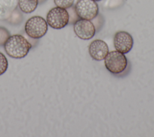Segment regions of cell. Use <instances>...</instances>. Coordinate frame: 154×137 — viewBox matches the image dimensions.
<instances>
[{"label": "cell", "instance_id": "cell-3", "mask_svg": "<svg viewBox=\"0 0 154 137\" xmlns=\"http://www.w3.org/2000/svg\"><path fill=\"white\" fill-rule=\"evenodd\" d=\"M104 65L106 69L113 74H118L125 70L128 60L125 54L117 50L108 52L104 59Z\"/></svg>", "mask_w": 154, "mask_h": 137}, {"label": "cell", "instance_id": "cell-1", "mask_svg": "<svg viewBox=\"0 0 154 137\" xmlns=\"http://www.w3.org/2000/svg\"><path fill=\"white\" fill-rule=\"evenodd\" d=\"M7 55L14 59L25 57L32 48V44L25 36L16 34L11 35L4 45Z\"/></svg>", "mask_w": 154, "mask_h": 137}, {"label": "cell", "instance_id": "cell-7", "mask_svg": "<svg viewBox=\"0 0 154 137\" xmlns=\"http://www.w3.org/2000/svg\"><path fill=\"white\" fill-rule=\"evenodd\" d=\"M113 44L116 50L123 53H128L133 47L134 39L130 33L125 31H119L115 33Z\"/></svg>", "mask_w": 154, "mask_h": 137}, {"label": "cell", "instance_id": "cell-2", "mask_svg": "<svg viewBox=\"0 0 154 137\" xmlns=\"http://www.w3.org/2000/svg\"><path fill=\"white\" fill-rule=\"evenodd\" d=\"M48 25L46 21L42 16H34L29 18L25 24V34L34 39H39L47 33Z\"/></svg>", "mask_w": 154, "mask_h": 137}, {"label": "cell", "instance_id": "cell-4", "mask_svg": "<svg viewBox=\"0 0 154 137\" xmlns=\"http://www.w3.org/2000/svg\"><path fill=\"white\" fill-rule=\"evenodd\" d=\"M51 28L60 30L64 28L69 22V14L66 8L55 7L48 12L46 19Z\"/></svg>", "mask_w": 154, "mask_h": 137}, {"label": "cell", "instance_id": "cell-13", "mask_svg": "<svg viewBox=\"0 0 154 137\" xmlns=\"http://www.w3.org/2000/svg\"><path fill=\"white\" fill-rule=\"evenodd\" d=\"M75 0H54L57 7L67 9L73 6Z\"/></svg>", "mask_w": 154, "mask_h": 137}, {"label": "cell", "instance_id": "cell-6", "mask_svg": "<svg viewBox=\"0 0 154 137\" xmlns=\"http://www.w3.org/2000/svg\"><path fill=\"white\" fill-rule=\"evenodd\" d=\"M73 31L76 36L82 40H89L96 34L93 23L90 20L80 18L73 23Z\"/></svg>", "mask_w": 154, "mask_h": 137}, {"label": "cell", "instance_id": "cell-10", "mask_svg": "<svg viewBox=\"0 0 154 137\" xmlns=\"http://www.w3.org/2000/svg\"><path fill=\"white\" fill-rule=\"evenodd\" d=\"M38 0H18L19 10L26 14L31 13L37 7Z\"/></svg>", "mask_w": 154, "mask_h": 137}, {"label": "cell", "instance_id": "cell-14", "mask_svg": "<svg viewBox=\"0 0 154 137\" xmlns=\"http://www.w3.org/2000/svg\"><path fill=\"white\" fill-rule=\"evenodd\" d=\"M8 66V63L5 56L1 52H0V75L4 74Z\"/></svg>", "mask_w": 154, "mask_h": 137}, {"label": "cell", "instance_id": "cell-15", "mask_svg": "<svg viewBox=\"0 0 154 137\" xmlns=\"http://www.w3.org/2000/svg\"><path fill=\"white\" fill-rule=\"evenodd\" d=\"M46 0H38V2H39V4H42V3H43V2H45Z\"/></svg>", "mask_w": 154, "mask_h": 137}, {"label": "cell", "instance_id": "cell-11", "mask_svg": "<svg viewBox=\"0 0 154 137\" xmlns=\"http://www.w3.org/2000/svg\"><path fill=\"white\" fill-rule=\"evenodd\" d=\"M23 19V14L21 12V11L17 8H16L11 14L8 19L6 21H7L10 24L13 25H17L21 24Z\"/></svg>", "mask_w": 154, "mask_h": 137}, {"label": "cell", "instance_id": "cell-12", "mask_svg": "<svg viewBox=\"0 0 154 137\" xmlns=\"http://www.w3.org/2000/svg\"><path fill=\"white\" fill-rule=\"evenodd\" d=\"M10 36L9 31L5 27H0V46L4 45Z\"/></svg>", "mask_w": 154, "mask_h": 137}, {"label": "cell", "instance_id": "cell-9", "mask_svg": "<svg viewBox=\"0 0 154 137\" xmlns=\"http://www.w3.org/2000/svg\"><path fill=\"white\" fill-rule=\"evenodd\" d=\"M18 7V0H0V21H7Z\"/></svg>", "mask_w": 154, "mask_h": 137}, {"label": "cell", "instance_id": "cell-8", "mask_svg": "<svg viewBox=\"0 0 154 137\" xmlns=\"http://www.w3.org/2000/svg\"><path fill=\"white\" fill-rule=\"evenodd\" d=\"M108 52L107 43L101 39H95L88 45V53L90 57L96 61L103 60Z\"/></svg>", "mask_w": 154, "mask_h": 137}, {"label": "cell", "instance_id": "cell-16", "mask_svg": "<svg viewBox=\"0 0 154 137\" xmlns=\"http://www.w3.org/2000/svg\"><path fill=\"white\" fill-rule=\"evenodd\" d=\"M93 1H102V0H93Z\"/></svg>", "mask_w": 154, "mask_h": 137}, {"label": "cell", "instance_id": "cell-5", "mask_svg": "<svg viewBox=\"0 0 154 137\" xmlns=\"http://www.w3.org/2000/svg\"><path fill=\"white\" fill-rule=\"evenodd\" d=\"M75 10L79 18L91 21L98 15L99 6L93 0H78Z\"/></svg>", "mask_w": 154, "mask_h": 137}]
</instances>
